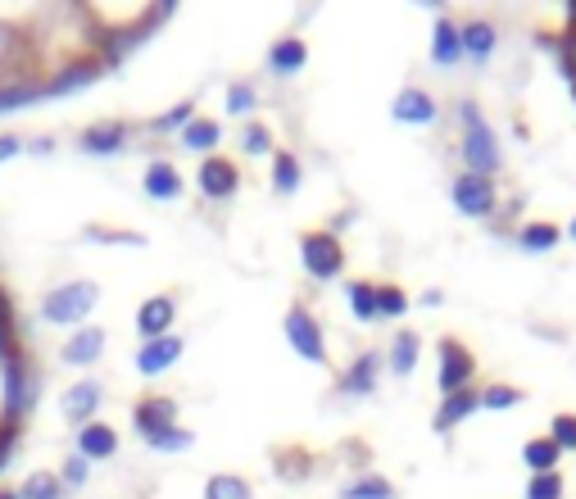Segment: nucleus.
Masks as SVG:
<instances>
[{
    "label": "nucleus",
    "instance_id": "f257e3e1",
    "mask_svg": "<svg viewBox=\"0 0 576 499\" xmlns=\"http://www.w3.org/2000/svg\"><path fill=\"white\" fill-rule=\"evenodd\" d=\"M41 395V377L28 368L23 354H10V359H0V422L5 427H19V418H28V409L37 404Z\"/></svg>",
    "mask_w": 576,
    "mask_h": 499
},
{
    "label": "nucleus",
    "instance_id": "f03ea898",
    "mask_svg": "<svg viewBox=\"0 0 576 499\" xmlns=\"http://www.w3.org/2000/svg\"><path fill=\"white\" fill-rule=\"evenodd\" d=\"M459 118H463V164H468V173L495 177L499 164H504V155H499V137L490 132V123L481 118V109L472 105V100L459 105Z\"/></svg>",
    "mask_w": 576,
    "mask_h": 499
},
{
    "label": "nucleus",
    "instance_id": "7ed1b4c3",
    "mask_svg": "<svg viewBox=\"0 0 576 499\" xmlns=\"http://www.w3.org/2000/svg\"><path fill=\"white\" fill-rule=\"evenodd\" d=\"M100 304V286L96 282H59L55 291L46 295V300H41V323H55V327H78L82 318L91 314V309H96Z\"/></svg>",
    "mask_w": 576,
    "mask_h": 499
},
{
    "label": "nucleus",
    "instance_id": "20e7f679",
    "mask_svg": "<svg viewBox=\"0 0 576 499\" xmlns=\"http://www.w3.org/2000/svg\"><path fill=\"white\" fill-rule=\"evenodd\" d=\"M300 259H304V273H309L313 282H336L345 268V250L332 232H304Z\"/></svg>",
    "mask_w": 576,
    "mask_h": 499
},
{
    "label": "nucleus",
    "instance_id": "39448f33",
    "mask_svg": "<svg viewBox=\"0 0 576 499\" xmlns=\"http://www.w3.org/2000/svg\"><path fill=\"white\" fill-rule=\"evenodd\" d=\"M286 341H291V350L300 354V359L327 363V336H323V327H318V318L309 314V304H291V309H286Z\"/></svg>",
    "mask_w": 576,
    "mask_h": 499
},
{
    "label": "nucleus",
    "instance_id": "423d86ee",
    "mask_svg": "<svg viewBox=\"0 0 576 499\" xmlns=\"http://www.w3.org/2000/svg\"><path fill=\"white\" fill-rule=\"evenodd\" d=\"M472 372H477V359L468 354V345H459L454 336H445V341H440V372H436V386H440L445 395L468 391Z\"/></svg>",
    "mask_w": 576,
    "mask_h": 499
},
{
    "label": "nucleus",
    "instance_id": "0eeeda50",
    "mask_svg": "<svg viewBox=\"0 0 576 499\" xmlns=\"http://www.w3.org/2000/svg\"><path fill=\"white\" fill-rule=\"evenodd\" d=\"M196 182H200V196L205 200H232L236 186H241V168H236L227 155H209V159H200Z\"/></svg>",
    "mask_w": 576,
    "mask_h": 499
},
{
    "label": "nucleus",
    "instance_id": "6e6552de",
    "mask_svg": "<svg viewBox=\"0 0 576 499\" xmlns=\"http://www.w3.org/2000/svg\"><path fill=\"white\" fill-rule=\"evenodd\" d=\"M450 196H454V205H459L463 214H472V218L495 214V182H490V177H477V173L454 177Z\"/></svg>",
    "mask_w": 576,
    "mask_h": 499
},
{
    "label": "nucleus",
    "instance_id": "1a4fd4ad",
    "mask_svg": "<svg viewBox=\"0 0 576 499\" xmlns=\"http://www.w3.org/2000/svg\"><path fill=\"white\" fill-rule=\"evenodd\" d=\"M177 323V300L173 295H146L137 309V332H141V345L146 341H159V336H168Z\"/></svg>",
    "mask_w": 576,
    "mask_h": 499
},
{
    "label": "nucleus",
    "instance_id": "9d476101",
    "mask_svg": "<svg viewBox=\"0 0 576 499\" xmlns=\"http://www.w3.org/2000/svg\"><path fill=\"white\" fill-rule=\"evenodd\" d=\"M127 137H132V128H127V123H118V118H100V123L82 128L78 146L87 150V155H123Z\"/></svg>",
    "mask_w": 576,
    "mask_h": 499
},
{
    "label": "nucleus",
    "instance_id": "9b49d317",
    "mask_svg": "<svg viewBox=\"0 0 576 499\" xmlns=\"http://www.w3.org/2000/svg\"><path fill=\"white\" fill-rule=\"evenodd\" d=\"M182 350H186V341L177 332L159 336V341H146L137 350V372L141 377H159V372H168L177 359H182Z\"/></svg>",
    "mask_w": 576,
    "mask_h": 499
},
{
    "label": "nucleus",
    "instance_id": "f8f14e48",
    "mask_svg": "<svg viewBox=\"0 0 576 499\" xmlns=\"http://www.w3.org/2000/svg\"><path fill=\"white\" fill-rule=\"evenodd\" d=\"M105 354V327H73L69 341L59 345V359L73 368H91Z\"/></svg>",
    "mask_w": 576,
    "mask_h": 499
},
{
    "label": "nucleus",
    "instance_id": "ddd939ff",
    "mask_svg": "<svg viewBox=\"0 0 576 499\" xmlns=\"http://www.w3.org/2000/svg\"><path fill=\"white\" fill-rule=\"evenodd\" d=\"M100 59H82V64H73V69L55 73L50 82H41V100H59V96H73V91H87L91 82L100 78Z\"/></svg>",
    "mask_w": 576,
    "mask_h": 499
},
{
    "label": "nucleus",
    "instance_id": "4468645a",
    "mask_svg": "<svg viewBox=\"0 0 576 499\" xmlns=\"http://www.w3.org/2000/svg\"><path fill=\"white\" fill-rule=\"evenodd\" d=\"M100 400H105V386L91 382V377H82V382H73L69 391H64V418L78 422V427H87V422H96Z\"/></svg>",
    "mask_w": 576,
    "mask_h": 499
},
{
    "label": "nucleus",
    "instance_id": "2eb2a0df",
    "mask_svg": "<svg viewBox=\"0 0 576 499\" xmlns=\"http://www.w3.org/2000/svg\"><path fill=\"white\" fill-rule=\"evenodd\" d=\"M132 427L141 431V441H150V436H159V431L177 427V404L164 400V395H155V400H141L137 409H132Z\"/></svg>",
    "mask_w": 576,
    "mask_h": 499
},
{
    "label": "nucleus",
    "instance_id": "dca6fc26",
    "mask_svg": "<svg viewBox=\"0 0 576 499\" xmlns=\"http://www.w3.org/2000/svg\"><path fill=\"white\" fill-rule=\"evenodd\" d=\"M391 114L400 118V123H409V128H427V123H436V100L422 87H404L400 96H395Z\"/></svg>",
    "mask_w": 576,
    "mask_h": 499
},
{
    "label": "nucleus",
    "instance_id": "f3484780",
    "mask_svg": "<svg viewBox=\"0 0 576 499\" xmlns=\"http://www.w3.org/2000/svg\"><path fill=\"white\" fill-rule=\"evenodd\" d=\"M309 64V46H304L300 37H282V41H273V50H268V73L273 78H295V73Z\"/></svg>",
    "mask_w": 576,
    "mask_h": 499
},
{
    "label": "nucleus",
    "instance_id": "a211bd4d",
    "mask_svg": "<svg viewBox=\"0 0 576 499\" xmlns=\"http://www.w3.org/2000/svg\"><path fill=\"white\" fill-rule=\"evenodd\" d=\"M78 454L82 459H114L118 454V431L109 427V422H87V427L78 431Z\"/></svg>",
    "mask_w": 576,
    "mask_h": 499
},
{
    "label": "nucleus",
    "instance_id": "6ab92c4d",
    "mask_svg": "<svg viewBox=\"0 0 576 499\" xmlns=\"http://www.w3.org/2000/svg\"><path fill=\"white\" fill-rule=\"evenodd\" d=\"M141 186H146L150 200H177V196H182V173H177L168 159H150L146 182H141Z\"/></svg>",
    "mask_w": 576,
    "mask_h": 499
},
{
    "label": "nucleus",
    "instance_id": "aec40b11",
    "mask_svg": "<svg viewBox=\"0 0 576 499\" xmlns=\"http://www.w3.org/2000/svg\"><path fill=\"white\" fill-rule=\"evenodd\" d=\"M218 141H223V128H218L214 118H191V123L182 128V150H186V155L209 159L218 150Z\"/></svg>",
    "mask_w": 576,
    "mask_h": 499
},
{
    "label": "nucleus",
    "instance_id": "412c9836",
    "mask_svg": "<svg viewBox=\"0 0 576 499\" xmlns=\"http://www.w3.org/2000/svg\"><path fill=\"white\" fill-rule=\"evenodd\" d=\"M431 59L440 69H454L463 59V37H459V23L450 19H436V32H431Z\"/></svg>",
    "mask_w": 576,
    "mask_h": 499
},
{
    "label": "nucleus",
    "instance_id": "4be33fe9",
    "mask_svg": "<svg viewBox=\"0 0 576 499\" xmlns=\"http://www.w3.org/2000/svg\"><path fill=\"white\" fill-rule=\"evenodd\" d=\"M377 368H381V354H372V350L359 354L341 377V395H372V386H377Z\"/></svg>",
    "mask_w": 576,
    "mask_h": 499
},
{
    "label": "nucleus",
    "instance_id": "5701e85b",
    "mask_svg": "<svg viewBox=\"0 0 576 499\" xmlns=\"http://www.w3.org/2000/svg\"><path fill=\"white\" fill-rule=\"evenodd\" d=\"M477 409H481V395H477V391H454V395H445V404L436 409V431L459 427V422L472 418Z\"/></svg>",
    "mask_w": 576,
    "mask_h": 499
},
{
    "label": "nucleus",
    "instance_id": "b1692460",
    "mask_svg": "<svg viewBox=\"0 0 576 499\" xmlns=\"http://www.w3.org/2000/svg\"><path fill=\"white\" fill-rule=\"evenodd\" d=\"M459 37H463V55H472V59H490V55H495L499 32L490 28L486 19H468V23L459 28Z\"/></svg>",
    "mask_w": 576,
    "mask_h": 499
},
{
    "label": "nucleus",
    "instance_id": "393cba45",
    "mask_svg": "<svg viewBox=\"0 0 576 499\" xmlns=\"http://www.w3.org/2000/svg\"><path fill=\"white\" fill-rule=\"evenodd\" d=\"M418 354H422V336L418 332H395V341H391V372L409 377V372L418 368Z\"/></svg>",
    "mask_w": 576,
    "mask_h": 499
},
{
    "label": "nucleus",
    "instance_id": "a878e982",
    "mask_svg": "<svg viewBox=\"0 0 576 499\" xmlns=\"http://www.w3.org/2000/svg\"><path fill=\"white\" fill-rule=\"evenodd\" d=\"M273 191L277 196H295L300 191V159L291 150H277L273 155Z\"/></svg>",
    "mask_w": 576,
    "mask_h": 499
},
{
    "label": "nucleus",
    "instance_id": "bb28decb",
    "mask_svg": "<svg viewBox=\"0 0 576 499\" xmlns=\"http://www.w3.org/2000/svg\"><path fill=\"white\" fill-rule=\"evenodd\" d=\"M345 300H350V314L359 323H372L377 318V286L372 282H350L345 286Z\"/></svg>",
    "mask_w": 576,
    "mask_h": 499
},
{
    "label": "nucleus",
    "instance_id": "cd10ccee",
    "mask_svg": "<svg viewBox=\"0 0 576 499\" xmlns=\"http://www.w3.org/2000/svg\"><path fill=\"white\" fill-rule=\"evenodd\" d=\"M558 454H563V450H558L549 436H540V441H527V445H522V463H527L531 472H554V468H558Z\"/></svg>",
    "mask_w": 576,
    "mask_h": 499
},
{
    "label": "nucleus",
    "instance_id": "c85d7f7f",
    "mask_svg": "<svg viewBox=\"0 0 576 499\" xmlns=\"http://www.w3.org/2000/svg\"><path fill=\"white\" fill-rule=\"evenodd\" d=\"M341 499H395V486L386 477H377V472H368V477H354L341 490Z\"/></svg>",
    "mask_w": 576,
    "mask_h": 499
},
{
    "label": "nucleus",
    "instance_id": "c756f323",
    "mask_svg": "<svg viewBox=\"0 0 576 499\" xmlns=\"http://www.w3.org/2000/svg\"><path fill=\"white\" fill-rule=\"evenodd\" d=\"M205 499H254V490H250V481H245V477L218 472V477L205 481Z\"/></svg>",
    "mask_w": 576,
    "mask_h": 499
},
{
    "label": "nucleus",
    "instance_id": "7c9ffc66",
    "mask_svg": "<svg viewBox=\"0 0 576 499\" xmlns=\"http://www.w3.org/2000/svg\"><path fill=\"white\" fill-rule=\"evenodd\" d=\"M254 109H259V91H254V82H232L227 87V114L232 118H250Z\"/></svg>",
    "mask_w": 576,
    "mask_h": 499
},
{
    "label": "nucleus",
    "instance_id": "2f4dec72",
    "mask_svg": "<svg viewBox=\"0 0 576 499\" xmlns=\"http://www.w3.org/2000/svg\"><path fill=\"white\" fill-rule=\"evenodd\" d=\"M37 100H41V82H10V87H0V114L37 105Z\"/></svg>",
    "mask_w": 576,
    "mask_h": 499
},
{
    "label": "nucleus",
    "instance_id": "473e14b6",
    "mask_svg": "<svg viewBox=\"0 0 576 499\" xmlns=\"http://www.w3.org/2000/svg\"><path fill=\"white\" fill-rule=\"evenodd\" d=\"M19 499H64V486H59V477H50V472H32L19 486Z\"/></svg>",
    "mask_w": 576,
    "mask_h": 499
},
{
    "label": "nucleus",
    "instance_id": "72a5a7b5",
    "mask_svg": "<svg viewBox=\"0 0 576 499\" xmlns=\"http://www.w3.org/2000/svg\"><path fill=\"white\" fill-rule=\"evenodd\" d=\"M409 314V295L400 286H377V318H404Z\"/></svg>",
    "mask_w": 576,
    "mask_h": 499
},
{
    "label": "nucleus",
    "instance_id": "f704fd0d",
    "mask_svg": "<svg viewBox=\"0 0 576 499\" xmlns=\"http://www.w3.org/2000/svg\"><path fill=\"white\" fill-rule=\"evenodd\" d=\"M191 441H196V436H191V431L186 427H168V431H159V436H150V450H159V454H182V450H191Z\"/></svg>",
    "mask_w": 576,
    "mask_h": 499
},
{
    "label": "nucleus",
    "instance_id": "c9c22d12",
    "mask_svg": "<svg viewBox=\"0 0 576 499\" xmlns=\"http://www.w3.org/2000/svg\"><path fill=\"white\" fill-rule=\"evenodd\" d=\"M518 241L527 245V250H554V245H558V227L554 223H527Z\"/></svg>",
    "mask_w": 576,
    "mask_h": 499
},
{
    "label": "nucleus",
    "instance_id": "e433bc0d",
    "mask_svg": "<svg viewBox=\"0 0 576 499\" xmlns=\"http://www.w3.org/2000/svg\"><path fill=\"white\" fill-rule=\"evenodd\" d=\"M241 150L245 155H268V150H273V132L264 128V123H245L241 128Z\"/></svg>",
    "mask_w": 576,
    "mask_h": 499
},
{
    "label": "nucleus",
    "instance_id": "4c0bfd02",
    "mask_svg": "<svg viewBox=\"0 0 576 499\" xmlns=\"http://www.w3.org/2000/svg\"><path fill=\"white\" fill-rule=\"evenodd\" d=\"M513 404H522V391L518 386H504V382H495V386H486L481 391V409H513Z\"/></svg>",
    "mask_w": 576,
    "mask_h": 499
},
{
    "label": "nucleus",
    "instance_id": "58836bf2",
    "mask_svg": "<svg viewBox=\"0 0 576 499\" xmlns=\"http://www.w3.org/2000/svg\"><path fill=\"white\" fill-rule=\"evenodd\" d=\"M191 118H196V114H191V100H182V105H173L168 114L150 118V132H182Z\"/></svg>",
    "mask_w": 576,
    "mask_h": 499
},
{
    "label": "nucleus",
    "instance_id": "ea45409f",
    "mask_svg": "<svg viewBox=\"0 0 576 499\" xmlns=\"http://www.w3.org/2000/svg\"><path fill=\"white\" fill-rule=\"evenodd\" d=\"M527 499H563V477L558 472H536L527 481Z\"/></svg>",
    "mask_w": 576,
    "mask_h": 499
},
{
    "label": "nucleus",
    "instance_id": "a19ab883",
    "mask_svg": "<svg viewBox=\"0 0 576 499\" xmlns=\"http://www.w3.org/2000/svg\"><path fill=\"white\" fill-rule=\"evenodd\" d=\"M549 441H554L558 450H576V413H558L554 436H549Z\"/></svg>",
    "mask_w": 576,
    "mask_h": 499
},
{
    "label": "nucleus",
    "instance_id": "79ce46f5",
    "mask_svg": "<svg viewBox=\"0 0 576 499\" xmlns=\"http://www.w3.org/2000/svg\"><path fill=\"white\" fill-rule=\"evenodd\" d=\"M59 486H87V459H82V454H69V459H64V472H59Z\"/></svg>",
    "mask_w": 576,
    "mask_h": 499
},
{
    "label": "nucleus",
    "instance_id": "37998d69",
    "mask_svg": "<svg viewBox=\"0 0 576 499\" xmlns=\"http://www.w3.org/2000/svg\"><path fill=\"white\" fill-rule=\"evenodd\" d=\"M14 445H19V436H14V431H10V427H0V468H5V463H10Z\"/></svg>",
    "mask_w": 576,
    "mask_h": 499
},
{
    "label": "nucleus",
    "instance_id": "c03bdc74",
    "mask_svg": "<svg viewBox=\"0 0 576 499\" xmlns=\"http://www.w3.org/2000/svg\"><path fill=\"white\" fill-rule=\"evenodd\" d=\"M14 155H23V141L5 132V137H0V164H5V159H14Z\"/></svg>",
    "mask_w": 576,
    "mask_h": 499
},
{
    "label": "nucleus",
    "instance_id": "a18cd8bd",
    "mask_svg": "<svg viewBox=\"0 0 576 499\" xmlns=\"http://www.w3.org/2000/svg\"><path fill=\"white\" fill-rule=\"evenodd\" d=\"M50 146H55L50 137H37V141H32V150H37V155H50Z\"/></svg>",
    "mask_w": 576,
    "mask_h": 499
},
{
    "label": "nucleus",
    "instance_id": "49530a36",
    "mask_svg": "<svg viewBox=\"0 0 576 499\" xmlns=\"http://www.w3.org/2000/svg\"><path fill=\"white\" fill-rule=\"evenodd\" d=\"M0 499H19V490H0Z\"/></svg>",
    "mask_w": 576,
    "mask_h": 499
},
{
    "label": "nucleus",
    "instance_id": "de8ad7c7",
    "mask_svg": "<svg viewBox=\"0 0 576 499\" xmlns=\"http://www.w3.org/2000/svg\"><path fill=\"white\" fill-rule=\"evenodd\" d=\"M567 19H572V32H576V5H572V10H567Z\"/></svg>",
    "mask_w": 576,
    "mask_h": 499
},
{
    "label": "nucleus",
    "instance_id": "09e8293b",
    "mask_svg": "<svg viewBox=\"0 0 576 499\" xmlns=\"http://www.w3.org/2000/svg\"><path fill=\"white\" fill-rule=\"evenodd\" d=\"M572 236H576V223H572Z\"/></svg>",
    "mask_w": 576,
    "mask_h": 499
}]
</instances>
